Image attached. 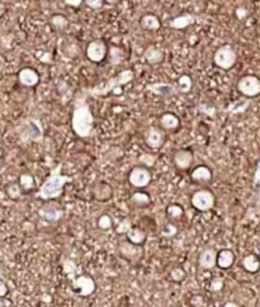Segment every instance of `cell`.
<instances>
[{
	"instance_id": "obj_13",
	"label": "cell",
	"mask_w": 260,
	"mask_h": 307,
	"mask_svg": "<svg viewBox=\"0 0 260 307\" xmlns=\"http://www.w3.org/2000/svg\"><path fill=\"white\" fill-rule=\"evenodd\" d=\"M18 80L22 85L31 88V86L37 85L38 81H40V75L35 69L24 68L18 73Z\"/></svg>"
},
{
	"instance_id": "obj_51",
	"label": "cell",
	"mask_w": 260,
	"mask_h": 307,
	"mask_svg": "<svg viewBox=\"0 0 260 307\" xmlns=\"http://www.w3.org/2000/svg\"><path fill=\"white\" fill-rule=\"evenodd\" d=\"M0 307H5V303H4V301L2 300V298H0Z\"/></svg>"
},
{
	"instance_id": "obj_50",
	"label": "cell",
	"mask_w": 260,
	"mask_h": 307,
	"mask_svg": "<svg viewBox=\"0 0 260 307\" xmlns=\"http://www.w3.org/2000/svg\"><path fill=\"white\" fill-rule=\"evenodd\" d=\"M3 277H4V272H3V268L0 267V280H3Z\"/></svg>"
},
{
	"instance_id": "obj_22",
	"label": "cell",
	"mask_w": 260,
	"mask_h": 307,
	"mask_svg": "<svg viewBox=\"0 0 260 307\" xmlns=\"http://www.w3.org/2000/svg\"><path fill=\"white\" fill-rule=\"evenodd\" d=\"M180 126V119L178 118V116H175L174 113L166 112V113L161 114L160 117V127L161 130L165 131H175L178 130V127Z\"/></svg>"
},
{
	"instance_id": "obj_27",
	"label": "cell",
	"mask_w": 260,
	"mask_h": 307,
	"mask_svg": "<svg viewBox=\"0 0 260 307\" xmlns=\"http://www.w3.org/2000/svg\"><path fill=\"white\" fill-rule=\"evenodd\" d=\"M140 25L143 29L158 30L160 28V19L154 14H145L140 19Z\"/></svg>"
},
{
	"instance_id": "obj_43",
	"label": "cell",
	"mask_w": 260,
	"mask_h": 307,
	"mask_svg": "<svg viewBox=\"0 0 260 307\" xmlns=\"http://www.w3.org/2000/svg\"><path fill=\"white\" fill-rule=\"evenodd\" d=\"M84 3H85L88 7L92 8V9H100L103 7V4H104L103 0H86Z\"/></svg>"
},
{
	"instance_id": "obj_16",
	"label": "cell",
	"mask_w": 260,
	"mask_h": 307,
	"mask_svg": "<svg viewBox=\"0 0 260 307\" xmlns=\"http://www.w3.org/2000/svg\"><path fill=\"white\" fill-rule=\"evenodd\" d=\"M164 51L160 50V48L155 47V46L150 45L149 47H146V50L143 51V58L148 64L150 65H158V64H161L164 61Z\"/></svg>"
},
{
	"instance_id": "obj_33",
	"label": "cell",
	"mask_w": 260,
	"mask_h": 307,
	"mask_svg": "<svg viewBox=\"0 0 260 307\" xmlns=\"http://www.w3.org/2000/svg\"><path fill=\"white\" fill-rule=\"evenodd\" d=\"M131 199L137 206H146V204L150 203V196L145 192H136V193L132 194Z\"/></svg>"
},
{
	"instance_id": "obj_48",
	"label": "cell",
	"mask_w": 260,
	"mask_h": 307,
	"mask_svg": "<svg viewBox=\"0 0 260 307\" xmlns=\"http://www.w3.org/2000/svg\"><path fill=\"white\" fill-rule=\"evenodd\" d=\"M113 94H122V88H117L112 91Z\"/></svg>"
},
{
	"instance_id": "obj_47",
	"label": "cell",
	"mask_w": 260,
	"mask_h": 307,
	"mask_svg": "<svg viewBox=\"0 0 260 307\" xmlns=\"http://www.w3.org/2000/svg\"><path fill=\"white\" fill-rule=\"evenodd\" d=\"M4 13H5V4H4V3L0 2V18L4 15Z\"/></svg>"
},
{
	"instance_id": "obj_20",
	"label": "cell",
	"mask_w": 260,
	"mask_h": 307,
	"mask_svg": "<svg viewBox=\"0 0 260 307\" xmlns=\"http://www.w3.org/2000/svg\"><path fill=\"white\" fill-rule=\"evenodd\" d=\"M190 178H192V180L195 181V183H210L211 179H212V171L206 165L197 166V168L192 171V174H190Z\"/></svg>"
},
{
	"instance_id": "obj_32",
	"label": "cell",
	"mask_w": 260,
	"mask_h": 307,
	"mask_svg": "<svg viewBox=\"0 0 260 307\" xmlns=\"http://www.w3.org/2000/svg\"><path fill=\"white\" fill-rule=\"evenodd\" d=\"M7 193H8V197H9V198L19 199L20 197H22L23 192H22V189H20L19 183H18V181H13V183L8 184Z\"/></svg>"
},
{
	"instance_id": "obj_34",
	"label": "cell",
	"mask_w": 260,
	"mask_h": 307,
	"mask_svg": "<svg viewBox=\"0 0 260 307\" xmlns=\"http://www.w3.org/2000/svg\"><path fill=\"white\" fill-rule=\"evenodd\" d=\"M51 24H52L53 27L56 28V29L61 30V29H65V28L68 27L69 22H68V19L64 17V15L56 14V15H53L52 18H51Z\"/></svg>"
},
{
	"instance_id": "obj_14",
	"label": "cell",
	"mask_w": 260,
	"mask_h": 307,
	"mask_svg": "<svg viewBox=\"0 0 260 307\" xmlns=\"http://www.w3.org/2000/svg\"><path fill=\"white\" fill-rule=\"evenodd\" d=\"M216 260H217V253H216V250L207 248V249H205L199 254L198 264H199V267L202 269L211 270L216 267Z\"/></svg>"
},
{
	"instance_id": "obj_28",
	"label": "cell",
	"mask_w": 260,
	"mask_h": 307,
	"mask_svg": "<svg viewBox=\"0 0 260 307\" xmlns=\"http://www.w3.org/2000/svg\"><path fill=\"white\" fill-rule=\"evenodd\" d=\"M19 187L23 193H30L35 188V178L31 173H23L19 176Z\"/></svg>"
},
{
	"instance_id": "obj_35",
	"label": "cell",
	"mask_w": 260,
	"mask_h": 307,
	"mask_svg": "<svg viewBox=\"0 0 260 307\" xmlns=\"http://www.w3.org/2000/svg\"><path fill=\"white\" fill-rule=\"evenodd\" d=\"M156 160H158V155H155V154H141L140 158H138V161H140V164H142V165H145V168H148V166H154V164L156 163Z\"/></svg>"
},
{
	"instance_id": "obj_21",
	"label": "cell",
	"mask_w": 260,
	"mask_h": 307,
	"mask_svg": "<svg viewBox=\"0 0 260 307\" xmlns=\"http://www.w3.org/2000/svg\"><path fill=\"white\" fill-rule=\"evenodd\" d=\"M234 262H235V254L233 250L223 249L220 253H217V260H216V265L220 267L221 269H228L233 267Z\"/></svg>"
},
{
	"instance_id": "obj_42",
	"label": "cell",
	"mask_w": 260,
	"mask_h": 307,
	"mask_svg": "<svg viewBox=\"0 0 260 307\" xmlns=\"http://www.w3.org/2000/svg\"><path fill=\"white\" fill-rule=\"evenodd\" d=\"M203 303H205V298H203V296L194 295L192 296V298H190V305L193 307H202Z\"/></svg>"
},
{
	"instance_id": "obj_10",
	"label": "cell",
	"mask_w": 260,
	"mask_h": 307,
	"mask_svg": "<svg viewBox=\"0 0 260 307\" xmlns=\"http://www.w3.org/2000/svg\"><path fill=\"white\" fill-rule=\"evenodd\" d=\"M165 132L159 127H149L145 132H143V140L145 144L148 145L150 149H160L163 145L165 144Z\"/></svg>"
},
{
	"instance_id": "obj_18",
	"label": "cell",
	"mask_w": 260,
	"mask_h": 307,
	"mask_svg": "<svg viewBox=\"0 0 260 307\" xmlns=\"http://www.w3.org/2000/svg\"><path fill=\"white\" fill-rule=\"evenodd\" d=\"M93 194H94L95 199H98V201H108L113 196L112 187H110V184L105 183V181H99L93 188Z\"/></svg>"
},
{
	"instance_id": "obj_23",
	"label": "cell",
	"mask_w": 260,
	"mask_h": 307,
	"mask_svg": "<svg viewBox=\"0 0 260 307\" xmlns=\"http://www.w3.org/2000/svg\"><path fill=\"white\" fill-rule=\"evenodd\" d=\"M120 253L126 259L133 260L138 255H141V249H138L136 245L131 244L130 241H122L120 244Z\"/></svg>"
},
{
	"instance_id": "obj_7",
	"label": "cell",
	"mask_w": 260,
	"mask_h": 307,
	"mask_svg": "<svg viewBox=\"0 0 260 307\" xmlns=\"http://www.w3.org/2000/svg\"><path fill=\"white\" fill-rule=\"evenodd\" d=\"M151 171L145 166H135L128 174V181L135 188H145L151 181Z\"/></svg>"
},
{
	"instance_id": "obj_5",
	"label": "cell",
	"mask_w": 260,
	"mask_h": 307,
	"mask_svg": "<svg viewBox=\"0 0 260 307\" xmlns=\"http://www.w3.org/2000/svg\"><path fill=\"white\" fill-rule=\"evenodd\" d=\"M190 202H192V206L195 209L200 212H207L213 208L216 198L215 194L211 191H208V189H199L195 193H193Z\"/></svg>"
},
{
	"instance_id": "obj_4",
	"label": "cell",
	"mask_w": 260,
	"mask_h": 307,
	"mask_svg": "<svg viewBox=\"0 0 260 307\" xmlns=\"http://www.w3.org/2000/svg\"><path fill=\"white\" fill-rule=\"evenodd\" d=\"M238 61V53L231 45H222L216 50L213 55V63L222 70H230Z\"/></svg>"
},
{
	"instance_id": "obj_9",
	"label": "cell",
	"mask_w": 260,
	"mask_h": 307,
	"mask_svg": "<svg viewBox=\"0 0 260 307\" xmlns=\"http://www.w3.org/2000/svg\"><path fill=\"white\" fill-rule=\"evenodd\" d=\"M71 282H73L74 291L81 297H88L95 291V282L90 275H78Z\"/></svg>"
},
{
	"instance_id": "obj_37",
	"label": "cell",
	"mask_w": 260,
	"mask_h": 307,
	"mask_svg": "<svg viewBox=\"0 0 260 307\" xmlns=\"http://www.w3.org/2000/svg\"><path fill=\"white\" fill-rule=\"evenodd\" d=\"M113 226V221H112V217L109 216V214H102V216L99 217V220H98V227L102 230H108L110 229V227Z\"/></svg>"
},
{
	"instance_id": "obj_24",
	"label": "cell",
	"mask_w": 260,
	"mask_h": 307,
	"mask_svg": "<svg viewBox=\"0 0 260 307\" xmlns=\"http://www.w3.org/2000/svg\"><path fill=\"white\" fill-rule=\"evenodd\" d=\"M243 268L249 273H256L260 269V259L258 255L248 254L243 258Z\"/></svg>"
},
{
	"instance_id": "obj_46",
	"label": "cell",
	"mask_w": 260,
	"mask_h": 307,
	"mask_svg": "<svg viewBox=\"0 0 260 307\" xmlns=\"http://www.w3.org/2000/svg\"><path fill=\"white\" fill-rule=\"evenodd\" d=\"M236 17L239 18V19H244V18L246 17V9L244 7H240L236 9Z\"/></svg>"
},
{
	"instance_id": "obj_6",
	"label": "cell",
	"mask_w": 260,
	"mask_h": 307,
	"mask_svg": "<svg viewBox=\"0 0 260 307\" xmlns=\"http://www.w3.org/2000/svg\"><path fill=\"white\" fill-rule=\"evenodd\" d=\"M238 89L243 96L254 98L260 94V79L255 75H245L239 79Z\"/></svg>"
},
{
	"instance_id": "obj_49",
	"label": "cell",
	"mask_w": 260,
	"mask_h": 307,
	"mask_svg": "<svg viewBox=\"0 0 260 307\" xmlns=\"http://www.w3.org/2000/svg\"><path fill=\"white\" fill-rule=\"evenodd\" d=\"M225 307H238V305H236V303H234V302H227L225 305Z\"/></svg>"
},
{
	"instance_id": "obj_38",
	"label": "cell",
	"mask_w": 260,
	"mask_h": 307,
	"mask_svg": "<svg viewBox=\"0 0 260 307\" xmlns=\"http://www.w3.org/2000/svg\"><path fill=\"white\" fill-rule=\"evenodd\" d=\"M223 286H225V281H223L221 277H215L212 281H211L210 290L212 291V292H220V291L223 288Z\"/></svg>"
},
{
	"instance_id": "obj_12",
	"label": "cell",
	"mask_w": 260,
	"mask_h": 307,
	"mask_svg": "<svg viewBox=\"0 0 260 307\" xmlns=\"http://www.w3.org/2000/svg\"><path fill=\"white\" fill-rule=\"evenodd\" d=\"M33 124H30L25 127V131L20 134V139L23 141H41L42 140L43 130L41 127L40 121L33 119Z\"/></svg>"
},
{
	"instance_id": "obj_36",
	"label": "cell",
	"mask_w": 260,
	"mask_h": 307,
	"mask_svg": "<svg viewBox=\"0 0 260 307\" xmlns=\"http://www.w3.org/2000/svg\"><path fill=\"white\" fill-rule=\"evenodd\" d=\"M185 277H187V274H185V270L183 268L177 267L170 270V278L174 282H183L185 280Z\"/></svg>"
},
{
	"instance_id": "obj_17",
	"label": "cell",
	"mask_w": 260,
	"mask_h": 307,
	"mask_svg": "<svg viewBox=\"0 0 260 307\" xmlns=\"http://www.w3.org/2000/svg\"><path fill=\"white\" fill-rule=\"evenodd\" d=\"M146 90L151 91L155 96H161V97H169L174 96L175 89L171 84L168 83H153L146 85Z\"/></svg>"
},
{
	"instance_id": "obj_26",
	"label": "cell",
	"mask_w": 260,
	"mask_h": 307,
	"mask_svg": "<svg viewBox=\"0 0 260 307\" xmlns=\"http://www.w3.org/2000/svg\"><path fill=\"white\" fill-rule=\"evenodd\" d=\"M127 239L131 244L138 247V245H142L145 242L146 232L140 227H132L127 231Z\"/></svg>"
},
{
	"instance_id": "obj_31",
	"label": "cell",
	"mask_w": 260,
	"mask_h": 307,
	"mask_svg": "<svg viewBox=\"0 0 260 307\" xmlns=\"http://www.w3.org/2000/svg\"><path fill=\"white\" fill-rule=\"evenodd\" d=\"M193 86V80L189 75H182L179 79H178V88L182 93H188L190 91Z\"/></svg>"
},
{
	"instance_id": "obj_11",
	"label": "cell",
	"mask_w": 260,
	"mask_h": 307,
	"mask_svg": "<svg viewBox=\"0 0 260 307\" xmlns=\"http://www.w3.org/2000/svg\"><path fill=\"white\" fill-rule=\"evenodd\" d=\"M38 214L45 221L56 222L63 219L64 209L61 208L60 204L55 203V202H48V203H46L45 206H42L38 209Z\"/></svg>"
},
{
	"instance_id": "obj_40",
	"label": "cell",
	"mask_w": 260,
	"mask_h": 307,
	"mask_svg": "<svg viewBox=\"0 0 260 307\" xmlns=\"http://www.w3.org/2000/svg\"><path fill=\"white\" fill-rule=\"evenodd\" d=\"M178 229L177 226L173 224H166L165 226L163 227V230H161V235H163L164 237H173L177 235Z\"/></svg>"
},
{
	"instance_id": "obj_30",
	"label": "cell",
	"mask_w": 260,
	"mask_h": 307,
	"mask_svg": "<svg viewBox=\"0 0 260 307\" xmlns=\"http://www.w3.org/2000/svg\"><path fill=\"white\" fill-rule=\"evenodd\" d=\"M63 269L64 273L70 278L71 281L76 277V270H78V267H76L75 262L71 259H65L63 263Z\"/></svg>"
},
{
	"instance_id": "obj_29",
	"label": "cell",
	"mask_w": 260,
	"mask_h": 307,
	"mask_svg": "<svg viewBox=\"0 0 260 307\" xmlns=\"http://www.w3.org/2000/svg\"><path fill=\"white\" fill-rule=\"evenodd\" d=\"M166 214L170 220H180L184 214V209H183L182 206L179 204L171 203L166 207Z\"/></svg>"
},
{
	"instance_id": "obj_39",
	"label": "cell",
	"mask_w": 260,
	"mask_h": 307,
	"mask_svg": "<svg viewBox=\"0 0 260 307\" xmlns=\"http://www.w3.org/2000/svg\"><path fill=\"white\" fill-rule=\"evenodd\" d=\"M198 111H199L202 114H205V116H208V117H215V114H216L215 107L210 106V104H206V103L199 104V107H198Z\"/></svg>"
},
{
	"instance_id": "obj_45",
	"label": "cell",
	"mask_w": 260,
	"mask_h": 307,
	"mask_svg": "<svg viewBox=\"0 0 260 307\" xmlns=\"http://www.w3.org/2000/svg\"><path fill=\"white\" fill-rule=\"evenodd\" d=\"M65 3L66 5H69V7H74V8H78V7H80L81 4H83V2H81V0H65Z\"/></svg>"
},
{
	"instance_id": "obj_44",
	"label": "cell",
	"mask_w": 260,
	"mask_h": 307,
	"mask_svg": "<svg viewBox=\"0 0 260 307\" xmlns=\"http://www.w3.org/2000/svg\"><path fill=\"white\" fill-rule=\"evenodd\" d=\"M8 291L9 290H8L7 283H5L3 280H0V298L5 297V296L8 295Z\"/></svg>"
},
{
	"instance_id": "obj_3",
	"label": "cell",
	"mask_w": 260,
	"mask_h": 307,
	"mask_svg": "<svg viewBox=\"0 0 260 307\" xmlns=\"http://www.w3.org/2000/svg\"><path fill=\"white\" fill-rule=\"evenodd\" d=\"M133 78H135V73H133V70H131V69H126V70L121 71L117 76L109 79L108 83L105 84L103 88L86 89V90H84V93H86L88 96H93V97L107 96V94L112 93L114 89L122 88L123 85H126L127 83L132 81Z\"/></svg>"
},
{
	"instance_id": "obj_41",
	"label": "cell",
	"mask_w": 260,
	"mask_h": 307,
	"mask_svg": "<svg viewBox=\"0 0 260 307\" xmlns=\"http://www.w3.org/2000/svg\"><path fill=\"white\" fill-rule=\"evenodd\" d=\"M130 229H132V227H131V222L128 221V220H123V221L118 225L117 232L118 234H127V231Z\"/></svg>"
},
{
	"instance_id": "obj_25",
	"label": "cell",
	"mask_w": 260,
	"mask_h": 307,
	"mask_svg": "<svg viewBox=\"0 0 260 307\" xmlns=\"http://www.w3.org/2000/svg\"><path fill=\"white\" fill-rule=\"evenodd\" d=\"M127 57V53L120 46H110L109 47V63L112 66H117L122 64Z\"/></svg>"
},
{
	"instance_id": "obj_2",
	"label": "cell",
	"mask_w": 260,
	"mask_h": 307,
	"mask_svg": "<svg viewBox=\"0 0 260 307\" xmlns=\"http://www.w3.org/2000/svg\"><path fill=\"white\" fill-rule=\"evenodd\" d=\"M63 165L59 164L56 168L51 170L50 175L46 178L42 186L40 187V191L37 193V198L43 199V201H52V199L59 198L63 196L64 187L68 181L71 180L70 176H66L61 174Z\"/></svg>"
},
{
	"instance_id": "obj_15",
	"label": "cell",
	"mask_w": 260,
	"mask_h": 307,
	"mask_svg": "<svg viewBox=\"0 0 260 307\" xmlns=\"http://www.w3.org/2000/svg\"><path fill=\"white\" fill-rule=\"evenodd\" d=\"M193 163V152L190 150L182 149L174 154V164L179 170H187Z\"/></svg>"
},
{
	"instance_id": "obj_8",
	"label": "cell",
	"mask_w": 260,
	"mask_h": 307,
	"mask_svg": "<svg viewBox=\"0 0 260 307\" xmlns=\"http://www.w3.org/2000/svg\"><path fill=\"white\" fill-rule=\"evenodd\" d=\"M108 47L105 42L100 38L92 41L86 47V57L93 63H102L105 57H107Z\"/></svg>"
},
{
	"instance_id": "obj_19",
	"label": "cell",
	"mask_w": 260,
	"mask_h": 307,
	"mask_svg": "<svg viewBox=\"0 0 260 307\" xmlns=\"http://www.w3.org/2000/svg\"><path fill=\"white\" fill-rule=\"evenodd\" d=\"M194 15L190 14V13H183V14L178 15L174 19H171L169 25H170L171 28H174V29H185V28L189 27V25L194 24Z\"/></svg>"
},
{
	"instance_id": "obj_1",
	"label": "cell",
	"mask_w": 260,
	"mask_h": 307,
	"mask_svg": "<svg viewBox=\"0 0 260 307\" xmlns=\"http://www.w3.org/2000/svg\"><path fill=\"white\" fill-rule=\"evenodd\" d=\"M86 97L80 94L75 98L73 111V118H71V126L76 136L80 139H89L95 135L94 129V117H93L92 109L86 102Z\"/></svg>"
}]
</instances>
